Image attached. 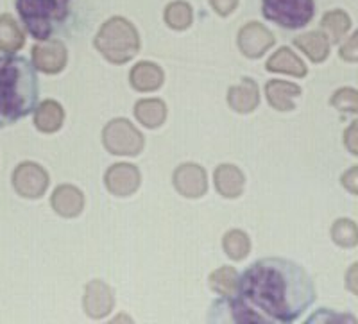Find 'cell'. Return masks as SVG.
Returning a JSON list of instances; mask_svg holds the SVG:
<instances>
[{
	"label": "cell",
	"mask_w": 358,
	"mask_h": 324,
	"mask_svg": "<svg viewBox=\"0 0 358 324\" xmlns=\"http://www.w3.org/2000/svg\"><path fill=\"white\" fill-rule=\"evenodd\" d=\"M315 301L308 272L287 258H262L238 276L236 292L212 307L213 323H281L301 319Z\"/></svg>",
	"instance_id": "6da1fadb"
},
{
	"label": "cell",
	"mask_w": 358,
	"mask_h": 324,
	"mask_svg": "<svg viewBox=\"0 0 358 324\" xmlns=\"http://www.w3.org/2000/svg\"><path fill=\"white\" fill-rule=\"evenodd\" d=\"M40 99L36 66L24 56H0V127L34 113Z\"/></svg>",
	"instance_id": "7a4b0ae2"
},
{
	"label": "cell",
	"mask_w": 358,
	"mask_h": 324,
	"mask_svg": "<svg viewBox=\"0 0 358 324\" xmlns=\"http://www.w3.org/2000/svg\"><path fill=\"white\" fill-rule=\"evenodd\" d=\"M73 0H15L18 18L36 41L54 40L72 15Z\"/></svg>",
	"instance_id": "3957f363"
},
{
	"label": "cell",
	"mask_w": 358,
	"mask_h": 324,
	"mask_svg": "<svg viewBox=\"0 0 358 324\" xmlns=\"http://www.w3.org/2000/svg\"><path fill=\"white\" fill-rule=\"evenodd\" d=\"M94 43L99 52L115 65L133 59L140 50L138 31L129 20L120 17H113L104 22Z\"/></svg>",
	"instance_id": "277c9868"
},
{
	"label": "cell",
	"mask_w": 358,
	"mask_h": 324,
	"mask_svg": "<svg viewBox=\"0 0 358 324\" xmlns=\"http://www.w3.org/2000/svg\"><path fill=\"white\" fill-rule=\"evenodd\" d=\"M262 15L289 31L303 29L312 22L315 15L313 0H262Z\"/></svg>",
	"instance_id": "5b68a950"
},
{
	"label": "cell",
	"mask_w": 358,
	"mask_h": 324,
	"mask_svg": "<svg viewBox=\"0 0 358 324\" xmlns=\"http://www.w3.org/2000/svg\"><path fill=\"white\" fill-rule=\"evenodd\" d=\"M104 146L110 153L118 156H134L143 147V136L129 120L117 118L104 127L102 133Z\"/></svg>",
	"instance_id": "8992f818"
},
{
	"label": "cell",
	"mask_w": 358,
	"mask_h": 324,
	"mask_svg": "<svg viewBox=\"0 0 358 324\" xmlns=\"http://www.w3.org/2000/svg\"><path fill=\"white\" fill-rule=\"evenodd\" d=\"M13 185L24 197L36 199L41 197L49 187V176L36 163L25 162L20 163L13 172Z\"/></svg>",
	"instance_id": "52a82bcc"
},
{
	"label": "cell",
	"mask_w": 358,
	"mask_h": 324,
	"mask_svg": "<svg viewBox=\"0 0 358 324\" xmlns=\"http://www.w3.org/2000/svg\"><path fill=\"white\" fill-rule=\"evenodd\" d=\"M66 47L57 40L41 41L33 47V65L43 73H59L66 65Z\"/></svg>",
	"instance_id": "ba28073f"
},
{
	"label": "cell",
	"mask_w": 358,
	"mask_h": 324,
	"mask_svg": "<svg viewBox=\"0 0 358 324\" xmlns=\"http://www.w3.org/2000/svg\"><path fill=\"white\" fill-rule=\"evenodd\" d=\"M274 45L273 33L258 22L244 25L238 33V47L248 57H262Z\"/></svg>",
	"instance_id": "9c48e42d"
},
{
	"label": "cell",
	"mask_w": 358,
	"mask_h": 324,
	"mask_svg": "<svg viewBox=\"0 0 358 324\" xmlns=\"http://www.w3.org/2000/svg\"><path fill=\"white\" fill-rule=\"evenodd\" d=\"M104 181L111 194L126 197L140 187V172L136 171V167L129 163H117L106 172Z\"/></svg>",
	"instance_id": "30bf717a"
},
{
	"label": "cell",
	"mask_w": 358,
	"mask_h": 324,
	"mask_svg": "<svg viewBox=\"0 0 358 324\" xmlns=\"http://www.w3.org/2000/svg\"><path fill=\"white\" fill-rule=\"evenodd\" d=\"M174 185L185 197H201L206 192V172L194 163L181 165L174 172Z\"/></svg>",
	"instance_id": "8fae6325"
},
{
	"label": "cell",
	"mask_w": 358,
	"mask_h": 324,
	"mask_svg": "<svg viewBox=\"0 0 358 324\" xmlns=\"http://www.w3.org/2000/svg\"><path fill=\"white\" fill-rule=\"evenodd\" d=\"M265 95H267L268 104L278 111H292L294 99L301 95V88L296 83L278 81L273 79L265 85Z\"/></svg>",
	"instance_id": "7c38bea8"
},
{
	"label": "cell",
	"mask_w": 358,
	"mask_h": 324,
	"mask_svg": "<svg viewBox=\"0 0 358 324\" xmlns=\"http://www.w3.org/2000/svg\"><path fill=\"white\" fill-rule=\"evenodd\" d=\"M113 307V294L111 288L102 281H92L86 287L85 308L90 317H104Z\"/></svg>",
	"instance_id": "4fadbf2b"
},
{
	"label": "cell",
	"mask_w": 358,
	"mask_h": 324,
	"mask_svg": "<svg viewBox=\"0 0 358 324\" xmlns=\"http://www.w3.org/2000/svg\"><path fill=\"white\" fill-rule=\"evenodd\" d=\"M54 210L63 217H76L83 211V204H85V197L81 192L72 185H62L54 192L52 199H50Z\"/></svg>",
	"instance_id": "5bb4252c"
},
{
	"label": "cell",
	"mask_w": 358,
	"mask_h": 324,
	"mask_svg": "<svg viewBox=\"0 0 358 324\" xmlns=\"http://www.w3.org/2000/svg\"><path fill=\"white\" fill-rule=\"evenodd\" d=\"M294 45L301 52H305L313 63H322L330 56L331 43L322 31H310V33L294 38Z\"/></svg>",
	"instance_id": "9a60e30c"
},
{
	"label": "cell",
	"mask_w": 358,
	"mask_h": 324,
	"mask_svg": "<svg viewBox=\"0 0 358 324\" xmlns=\"http://www.w3.org/2000/svg\"><path fill=\"white\" fill-rule=\"evenodd\" d=\"M265 69L268 72H281V73H289V76L294 77H305L308 69L303 63L301 57H297L289 47H281L278 49L273 56L268 57L267 65Z\"/></svg>",
	"instance_id": "2e32d148"
},
{
	"label": "cell",
	"mask_w": 358,
	"mask_h": 324,
	"mask_svg": "<svg viewBox=\"0 0 358 324\" xmlns=\"http://www.w3.org/2000/svg\"><path fill=\"white\" fill-rule=\"evenodd\" d=\"M131 86L138 92H152L163 85V72L158 65L142 61L138 65H134L129 73Z\"/></svg>",
	"instance_id": "e0dca14e"
},
{
	"label": "cell",
	"mask_w": 358,
	"mask_h": 324,
	"mask_svg": "<svg viewBox=\"0 0 358 324\" xmlns=\"http://www.w3.org/2000/svg\"><path fill=\"white\" fill-rule=\"evenodd\" d=\"M65 120V111L56 101H43L34 110V126L41 133H56L62 129Z\"/></svg>",
	"instance_id": "ac0fdd59"
},
{
	"label": "cell",
	"mask_w": 358,
	"mask_h": 324,
	"mask_svg": "<svg viewBox=\"0 0 358 324\" xmlns=\"http://www.w3.org/2000/svg\"><path fill=\"white\" fill-rule=\"evenodd\" d=\"M258 101H260L258 86L251 79H244L241 85L233 86L228 94L229 106L238 113H251L258 106Z\"/></svg>",
	"instance_id": "d6986e66"
},
{
	"label": "cell",
	"mask_w": 358,
	"mask_h": 324,
	"mask_svg": "<svg viewBox=\"0 0 358 324\" xmlns=\"http://www.w3.org/2000/svg\"><path fill=\"white\" fill-rule=\"evenodd\" d=\"M215 187L224 197H238L244 188V176L235 165H220L215 171Z\"/></svg>",
	"instance_id": "ffe728a7"
},
{
	"label": "cell",
	"mask_w": 358,
	"mask_h": 324,
	"mask_svg": "<svg viewBox=\"0 0 358 324\" xmlns=\"http://www.w3.org/2000/svg\"><path fill=\"white\" fill-rule=\"evenodd\" d=\"M25 36L20 25L11 15H0V50L2 52H17L24 47Z\"/></svg>",
	"instance_id": "44dd1931"
},
{
	"label": "cell",
	"mask_w": 358,
	"mask_h": 324,
	"mask_svg": "<svg viewBox=\"0 0 358 324\" xmlns=\"http://www.w3.org/2000/svg\"><path fill=\"white\" fill-rule=\"evenodd\" d=\"M322 33L328 36L330 43H341L342 38L346 36L348 31L351 29V18L346 11L342 9H331L324 13L321 20Z\"/></svg>",
	"instance_id": "7402d4cb"
},
{
	"label": "cell",
	"mask_w": 358,
	"mask_h": 324,
	"mask_svg": "<svg viewBox=\"0 0 358 324\" xmlns=\"http://www.w3.org/2000/svg\"><path fill=\"white\" fill-rule=\"evenodd\" d=\"M134 115L145 127H159L167 118V108L159 99H143L134 106Z\"/></svg>",
	"instance_id": "603a6c76"
},
{
	"label": "cell",
	"mask_w": 358,
	"mask_h": 324,
	"mask_svg": "<svg viewBox=\"0 0 358 324\" xmlns=\"http://www.w3.org/2000/svg\"><path fill=\"white\" fill-rule=\"evenodd\" d=\"M165 22H167L169 27L176 29V31H185L192 25L194 20V13H192L190 4L183 2V0H178V2H172L165 8Z\"/></svg>",
	"instance_id": "cb8c5ba5"
},
{
	"label": "cell",
	"mask_w": 358,
	"mask_h": 324,
	"mask_svg": "<svg viewBox=\"0 0 358 324\" xmlns=\"http://www.w3.org/2000/svg\"><path fill=\"white\" fill-rule=\"evenodd\" d=\"M222 248L224 251L228 253L229 258L244 260L251 251V242H249V237L245 235L244 231L233 230L224 235Z\"/></svg>",
	"instance_id": "d4e9b609"
},
{
	"label": "cell",
	"mask_w": 358,
	"mask_h": 324,
	"mask_svg": "<svg viewBox=\"0 0 358 324\" xmlns=\"http://www.w3.org/2000/svg\"><path fill=\"white\" fill-rule=\"evenodd\" d=\"M331 239L341 248H355L358 244V226L351 219H337L331 226Z\"/></svg>",
	"instance_id": "484cf974"
},
{
	"label": "cell",
	"mask_w": 358,
	"mask_h": 324,
	"mask_svg": "<svg viewBox=\"0 0 358 324\" xmlns=\"http://www.w3.org/2000/svg\"><path fill=\"white\" fill-rule=\"evenodd\" d=\"M238 283V272L233 267H220L210 276V287L220 296H233Z\"/></svg>",
	"instance_id": "4316f807"
},
{
	"label": "cell",
	"mask_w": 358,
	"mask_h": 324,
	"mask_svg": "<svg viewBox=\"0 0 358 324\" xmlns=\"http://www.w3.org/2000/svg\"><path fill=\"white\" fill-rule=\"evenodd\" d=\"M330 104L342 113H358V90L344 86L338 88L330 99Z\"/></svg>",
	"instance_id": "83f0119b"
},
{
	"label": "cell",
	"mask_w": 358,
	"mask_h": 324,
	"mask_svg": "<svg viewBox=\"0 0 358 324\" xmlns=\"http://www.w3.org/2000/svg\"><path fill=\"white\" fill-rule=\"evenodd\" d=\"M344 321H350V323H357L353 316H346V314H335L328 308H321L317 314H313L312 317L306 319V323H344Z\"/></svg>",
	"instance_id": "f1b7e54d"
},
{
	"label": "cell",
	"mask_w": 358,
	"mask_h": 324,
	"mask_svg": "<svg viewBox=\"0 0 358 324\" xmlns=\"http://www.w3.org/2000/svg\"><path fill=\"white\" fill-rule=\"evenodd\" d=\"M338 56H341V59L350 61V63H358V29L341 45Z\"/></svg>",
	"instance_id": "f546056e"
},
{
	"label": "cell",
	"mask_w": 358,
	"mask_h": 324,
	"mask_svg": "<svg viewBox=\"0 0 358 324\" xmlns=\"http://www.w3.org/2000/svg\"><path fill=\"white\" fill-rule=\"evenodd\" d=\"M344 146L353 156H358V120L351 122L350 127L344 131Z\"/></svg>",
	"instance_id": "4dcf8cb0"
},
{
	"label": "cell",
	"mask_w": 358,
	"mask_h": 324,
	"mask_svg": "<svg viewBox=\"0 0 358 324\" xmlns=\"http://www.w3.org/2000/svg\"><path fill=\"white\" fill-rule=\"evenodd\" d=\"M341 183H342V187L346 188L348 192L358 195V165L348 169V171L342 174Z\"/></svg>",
	"instance_id": "1f68e13d"
},
{
	"label": "cell",
	"mask_w": 358,
	"mask_h": 324,
	"mask_svg": "<svg viewBox=\"0 0 358 324\" xmlns=\"http://www.w3.org/2000/svg\"><path fill=\"white\" fill-rule=\"evenodd\" d=\"M210 4H212V8L219 13L220 17H228V15L235 11L238 0H210Z\"/></svg>",
	"instance_id": "d6a6232c"
},
{
	"label": "cell",
	"mask_w": 358,
	"mask_h": 324,
	"mask_svg": "<svg viewBox=\"0 0 358 324\" xmlns=\"http://www.w3.org/2000/svg\"><path fill=\"white\" fill-rule=\"evenodd\" d=\"M346 287L348 290L358 296V262L351 265L346 272Z\"/></svg>",
	"instance_id": "836d02e7"
}]
</instances>
